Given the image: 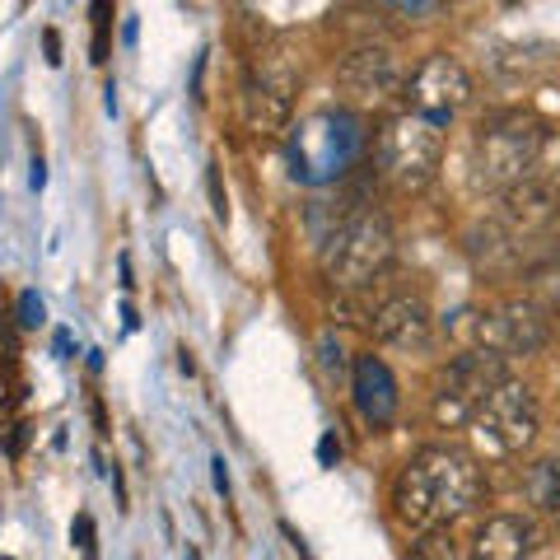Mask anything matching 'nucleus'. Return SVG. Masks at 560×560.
<instances>
[{
    "instance_id": "f257e3e1",
    "label": "nucleus",
    "mask_w": 560,
    "mask_h": 560,
    "mask_svg": "<svg viewBox=\"0 0 560 560\" xmlns=\"http://www.w3.org/2000/svg\"><path fill=\"white\" fill-rule=\"evenodd\" d=\"M481 500V467L453 444H430L401 463L393 481V518L407 533H434Z\"/></svg>"
},
{
    "instance_id": "f03ea898",
    "label": "nucleus",
    "mask_w": 560,
    "mask_h": 560,
    "mask_svg": "<svg viewBox=\"0 0 560 560\" xmlns=\"http://www.w3.org/2000/svg\"><path fill=\"white\" fill-rule=\"evenodd\" d=\"M393 261V224L374 206L346 210L341 224L323 243V271L331 285L341 290H364L388 271Z\"/></svg>"
},
{
    "instance_id": "7ed1b4c3",
    "label": "nucleus",
    "mask_w": 560,
    "mask_h": 560,
    "mask_svg": "<svg viewBox=\"0 0 560 560\" xmlns=\"http://www.w3.org/2000/svg\"><path fill=\"white\" fill-rule=\"evenodd\" d=\"M547 145V121L533 113H500L490 117L477 136V160H471V178L486 191H510L523 178H533V168Z\"/></svg>"
},
{
    "instance_id": "20e7f679",
    "label": "nucleus",
    "mask_w": 560,
    "mask_h": 560,
    "mask_svg": "<svg viewBox=\"0 0 560 560\" xmlns=\"http://www.w3.org/2000/svg\"><path fill=\"white\" fill-rule=\"evenodd\" d=\"M440 160H444V131L416 113L393 117L378 136V178L393 191H407V197L425 191L434 173H440Z\"/></svg>"
},
{
    "instance_id": "39448f33",
    "label": "nucleus",
    "mask_w": 560,
    "mask_h": 560,
    "mask_svg": "<svg viewBox=\"0 0 560 560\" xmlns=\"http://www.w3.org/2000/svg\"><path fill=\"white\" fill-rule=\"evenodd\" d=\"M360 150H364V131L355 113H313L290 136L294 178H304V183L341 178L360 160Z\"/></svg>"
},
{
    "instance_id": "423d86ee",
    "label": "nucleus",
    "mask_w": 560,
    "mask_h": 560,
    "mask_svg": "<svg viewBox=\"0 0 560 560\" xmlns=\"http://www.w3.org/2000/svg\"><path fill=\"white\" fill-rule=\"evenodd\" d=\"M510 378L504 374V360L490 355V350H467V355L448 360L444 374L434 378V420L444 430H463L481 416L486 397Z\"/></svg>"
},
{
    "instance_id": "0eeeda50",
    "label": "nucleus",
    "mask_w": 560,
    "mask_h": 560,
    "mask_svg": "<svg viewBox=\"0 0 560 560\" xmlns=\"http://www.w3.org/2000/svg\"><path fill=\"white\" fill-rule=\"evenodd\" d=\"M471 337H477V350H490V355H500V360L537 355V350L551 341V318L537 300H500L477 313Z\"/></svg>"
},
{
    "instance_id": "6e6552de",
    "label": "nucleus",
    "mask_w": 560,
    "mask_h": 560,
    "mask_svg": "<svg viewBox=\"0 0 560 560\" xmlns=\"http://www.w3.org/2000/svg\"><path fill=\"white\" fill-rule=\"evenodd\" d=\"M294 94H300V70H294L290 51L285 47L267 51V57L253 66L248 90H243V113H248V127L257 136H276L290 121V113H294Z\"/></svg>"
},
{
    "instance_id": "1a4fd4ad",
    "label": "nucleus",
    "mask_w": 560,
    "mask_h": 560,
    "mask_svg": "<svg viewBox=\"0 0 560 560\" xmlns=\"http://www.w3.org/2000/svg\"><path fill=\"white\" fill-rule=\"evenodd\" d=\"M471 425H477L486 448L523 453L537 440V397H533V388L528 383H518V378H504L500 388L486 397V407H481V416L471 420Z\"/></svg>"
},
{
    "instance_id": "9d476101",
    "label": "nucleus",
    "mask_w": 560,
    "mask_h": 560,
    "mask_svg": "<svg viewBox=\"0 0 560 560\" xmlns=\"http://www.w3.org/2000/svg\"><path fill=\"white\" fill-rule=\"evenodd\" d=\"M471 98V75L458 57H448V51H434L416 66V75L407 80V103L416 117H425L430 127H448V117L463 108Z\"/></svg>"
},
{
    "instance_id": "9b49d317",
    "label": "nucleus",
    "mask_w": 560,
    "mask_h": 560,
    "mask_svg": "<svg viewBox=\"0 0 560 560\" xmlns=\"http://www.w3.org/2000/svg\"><path fill=\"white\" fill-rule=\"evenodd\" d=\"M556 210H560L556 183H551V178H537V173H533V178H523L518 187L504 191L495 224H500V230L510 234L514 243H523V238H533V234L547 230V224L556 220Z\"/></svg>"
},
{
    "instance_id": "f8f14e48",
    "label": "nucleus",
    "mask_w": 560,
    "mask_h": 560,
    "mask_svg": "<svg viewBox=\"0 0 560 560\" xmlns=\"http://www.w3.org/2000/svg\"><path fill=\"white\" fill-rule=\"evenodd\" d=\"M337 80L355 103H383L401 90V66L388 47H355L341 57Z\"/></svg>"
},
{
    "instance_id": "ddd939ff",
    "label": "nucleus",
    "mask_w": 560,
    "mask_h": 560,
    "mask_svg": "<svg viewBox=\"0 0 560 560\" xmlns=\"http://www.w3.org/2000/svg\"><path fill=\"white\" fill-rule=\"evenodd\" d=\"M370 327H374V337L388 341V346L425 350L430 346V331H434V318H430V304L420 300V294H393L388 304H378Z\"/></svg>"
},
{
    "instance_id": "4468645a",
    "label": "nucleus",
    "mask_w": 560,
    "mask_h": 560,
    "mask_svg": "<svg viewBox=\"0 0 560 560\" xmlns=\"http://www.w3.org/2000/svg\"><path fill=\"white\" fill-rule=\"evenodd\" d=\"M537 547V528L518 514H490L477 533H471L467 560H528Z\"/></svg>"
},
{
    "instance_id": "2eb2a0df",
    "label": "nucleus",
    "mask_w": 560,
    "mask_h": 560,
    "mask_svg": "<svg viewBox=\"0 0 560 560\" xmlns=\"http://www.w3.org/2000/svg\"><path fill=\"white\" fill-rule=\"evenodd\" d=\"M350 397H355V411L370 420V425H388L397 416V378L378 355H360L355 374H350Z\"/></svg>"
},
{
    "instance_id": "dca6fc26",
    "label": "nucleus",
    "mask_w": 560,
    "mask_h": 560,
    "mask_svg": "<svg viewBox=\"0 0 560 560\" xmlns=\"http://www.w3.org/2000/svg\"><path fill=\"white\" fill-rule=\"evenodd\" d=\"M523 490H528V500L537 510H560V463L556 458H541L528 467V477H523Z\"/></svg>"
},
{
    "instance_id": "f3484780",
    "label": "nucleus",
    "mask_w": 560,
    "mask_h": 560,
    "mask_svg": "<svg viewBox=\"0 0 560 560\" xmlns=\"http://www.w3.org/2000/svg\"><path fill=\"white\" fill-rule=\"evenodd\" d=\"M47 323V308H43V300H38V294H33V290H24L20 294V327H43Z\"/></svg>"
},
{
    "instance_id": "a211bd4d",
    "label": "nucleus",
    "mask_w": 560,
    "mask_h": 560,
    "mask_svg": "<svg viewBox=\"0 0 560 560\" xmlns=\"http://www.w3.org/2000/svg\"><path fill=\"white\" fill-rule=\"evenodd\" d=\"M108 5H94V61H108Z\"/></svg>"
},
{
    "instance_id": "6ab92c4d",
    "label": "nucleus",
    "mask_w": 560,
    "mask_h": 560,
    "mask_svg": "<svg viewBox=\"0 0 560 560\" xmlns=\"http://www.w3.org/2000/svg\"><path fill=\"white\" fill-rule=\"evenodd\" d=\"M393 14H411V20H420V14H440V5H434V0H401V5H393Z\"/></svg>"
},
{
    "instance_id": "aec40b11",
    "label": "nucleus",
    "mask_w": 560,
    "mask_h": 560,
    "mask_svg": "<svg viewBox=\"0 0 560 560\" xmlns=\"http://www.w3.org/2000/svg\"><path fill=\"white\" fill-rule=\"evenodd\" d=\"M43 47H47V66H61V38H57V28L43 33Z\"/></svg>"
},
{
    "instance_id": "412c9836",
    "label": "nucleus",
    "mask_w": 560,
    "mask_h": 560,
    "mask_svg": "<svg viewBox=\"0 0 560 560\" xmlns=\"http://www.w3.org/2000/svg\"><path fill=\"white\" fill-rule=\"evenodd\" d=\"M318 458H323V463H337V458H341V444H337V434H323V444H318Z\"/></svg>"
},
{
    "instance_id": "4be33fe9",
    "label": "nucleus",
    "mask_w": 560,
    "mask_h": 560,
    "mask_svg": "<svg viewBox=\"0 0 560 560\" xmlns=\"http://www.w3.org/2000/svg\"><path fill=\"white\" fill-rule=\"evenodd\" d=\"M28 183H33V191H43V183H47V168H43V160H33V173H28Z\"/></svg>"
},
{
    "instance_id": "5701e85b",
    "label": "nucleus",
    "mask_w": 560,
    "mask_h": 560,
    "mask_svg": "<svg viewBox=\"0 0 560 560\" xmlns=\"http://www.w3.org/2000/svg\"><path fill=\"white\" fill-rule=\"evenodd\" d=\"M210 467H215V490H230V471H224V458H215Z\"/></svg>"
},
{
    "instance_id": "b1692460",
    "label": "nucleus",
    "mask_w": 560,
    "mask_h": 560,
    "mask_svg": "<svg viewBox=\"0 0 560 560\" xmlns=\"http://www.w3.org/2000/svg\"><path fill=\"white\" fill-rule=\"evenodd\" d=\"M556 308H560V280H556Z\"/></svg>"
}]
</instances>
